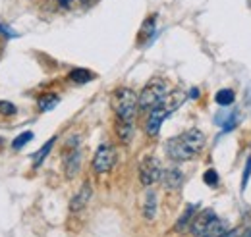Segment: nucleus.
<instances>
[{
	"label": "nucleus",
	"mask_w": 251,
	"mask_h": 237,
	"mask_svg": "<svg viewBox=\"0 0 251 237\" xmlns=\"http://www.w3.org/2000/svg\"><path fill=\"white\" fill-rule=\"evenodd\" d=\"M58 100H60V98H58L56 95H47V96H43V98L39 100V108L45 110V112H47V110H52V108L58 104Z\"/></svg>",
	"instance_id": "obj_18"
},
{
	"label": "nucleus",
	"mask_w": 251,
	"mask_h": 237,
	"mask_svg": "<svg viewBox=\"0 0 251 237\" xmlns=\"http://www.w3.org/2000/svg\"><path fill=\"white\" fill-rule=\"evenodd\" d=\"M116 133H118V137L122 139V143H129V141H131V135H133V121L118 119V123H116Z\"/></svg>",
	"instance_id": "obj_12"
},
{
	"label": "nucleus",
	"mask_w": 251,
	"mask_h": 237,
	"mask_svg": "<svg viewBox=\"0 0 251 237\" xmlns=\"http://www.w3.org/2000/svg\"><path fill=\"white\" fill-rule=\"evenodd\" d=\"M168 95V85H166V81L164 79H160V77H155V79H151L143 91L137 95V106H139V110H153L155 106H157L158 102L164 98Z\"/></svg>",
	"instance_id": "obj_3"
},
{
	"label": "nucleus",
	"mask_w": 251,
	"mask_h": 237,
	"mask_svg": "<svg viewBox=\"0 0 251 237\" xmlns=\"http://www.w3.org/2000/svg\"><path fill=\"white\" fill-rule=\"evenodd\" d=\"M91 195H93L91 183H89V181H85V183L79 187V191L72 197V201H70V210H72V212H79V210H83L85 205L89 203Z\"/></svg>",
	"instance_id": "obj_9"
},
{
	"label": "nucleus",
	"mask_w": 251,
	"mask_h": 237,
	"mask_svg": "<svg viewBox=\"0 0 251 237\" xmlns=\"http://www.w3.org/2000/svg\"><path fill=\"white\" fill-rule=\"evenodd\" d=\"M197 205H188L186 207V212L180 216V220L176 222V232H182V230H186L189 224H191V220H193V216L197 214Z\"/></svg>",
	"instance_id": "obj_13"
},
{
	"label": "nucleus",
	"mask_w": 251,
	"mask_h": 237,
	"mask_svg": "<svg viewBox=\"0 0 251 237\" xmlns=\"http://www.w3.org/2000/svg\"><path fill=\"white\" fill-rule=\"evenodd\" d=\"M215 220H217L215 210H213V208H205V210H201L199 214L193 216V220H191V224H189V232L195 237H201L205 234V230H207Z\"/></svg>",
	"instance_id": "obj_7"
},
{
	"label": "nucleus",
	"mask_w": 251,
	"mask_h": 237,
	"mask_svg": "<svg viewBox=\"0 0 251 237\" xmlns=\"http://www.w3.org/2000/svg\"><path fill=\"white\" fill-rule=\"evenodd\" d=\"M153 31H155V16H151V18L143 24V27H141V39L151 37V35H153Z\"/></svg>",
	"instance_id": "obj_21"
},
{
	"label": "nucleus",
	"mask_w": 251,
	"mask_h": 237,
	"mask_svg": "<svg viewBox=\"0 0 251 237\" xmlns=\"http://www.w3.org/2000/svg\"><path fill=\"white\" fill-rule=\"evenodd\" d=\"M33 139V133L31 131H24L22 135H18L16 139H14V143H12V147H14V150H20L22 147H25L29 141Z\"/></svg>",
	"instance_id": "obj_19"
},
{
	"label": "nucleus",
	"mask_w": 251,
	"mask_h": 237,
	"mask_svg": "<svg viewBox=\"0 0 251 237\" xmlns=\"http://www.w3.org/2000/svg\"><path fill=\"white\" fill-rule=\"evenodd\" d=\"M160 176H162V164H160L158 158L147 156V158L141 160V164H139V181H141V185L149 187V185L157 183Z\"/></svg>",
	"instance_id": "obj_5"
},
{
	"label": "nucleus",
	"mask_w": 251,
	"mask_h": 237,
	"mask_svg": "<svg viewBox=\"0 0 251 237\" xmlns=\"http://www.w3.org/2000/svg\"><path fill=\"white\" fill-rule=\"evenodd\" d=\"M54 141H56V137H52V139H49L43 147H41V150L39 152H35V156H33V166L37 168V166H41L43 164V160L49 156V152L52 150V147H54Z\"/></svg>",
	"instance_id": "obj_15"
},
{
	"label": "nucleus",
	"mask_w": 251,
	"mask_h": 237,
	"mask_svg": "<svg viewBox=\"0 0 251 237\" xmlns=\"http://www.w3.org/2000/svg\"><path fill=\"white\" fill-rule=\"evenodd\" d=\"M89 2H91V0H79V4H83V6H87Z\"/></svg>",
	"instance_id": "obj_26"
},
{
	"label": "nucleus",
	"mask_w": 251,
	"mask_h": 237,
	"mask_svg": "<svg viewBox=\"0 0 251 237\" xmlns=\"http://www.w3.org/2000/svg\"><path fill=\"white\" fill-rule=\"evenodd\" d=\"M116 164V150L110 145H100L93 156V170L97 174H106Z\"/></svg>",
	"instance_id": "obj_6"
},
{
	"label": "nucleus",
	"mask_w": 251,
	"mask_h": 237,
	"mask_svg": "<svg viewBox=\"0 0 251 237\" xmlns=\"http://www.w3.org/2000/svg\"><path fill=\"white\" fill-rule=\"evenodd\" d=\"M215 100H217L219 106H230L236 100V93L232 89H220L215 96Z\"/></svg>",
	"instance_id": "obj_16"
},
{
	"label": "nucleus",
	"mask_w": 251,
	"mask_h": 237,
	"mask_svg": "<svg viewBox=\"0 0 251 237\" xmlns=\"http://www.w3.org/2000/svg\"><path fill=\"white\" fill-rule=\"evenodd\" d=\"M203 181L207 183V185H211V187H217L219 185V181H220V178H219V174H217V170H207L205 174H203Z\"/></svg>",
	"instance_id": "obj_20"
},
{
	"label": "nucleus",
	"mask_w": 251,
	"mask_h": 237,
	"mask_svg": "<svg viewBox=\"0 0 251 237\" xmlns=\"http://www.w3.org/2000/svg\"><path fill=\"white\" fill-rule=\"evenodd\" d=\"M189 93H191L189 96H193V98H195V96H199V89H191Z\"/></svg>",
	"instance_id": "obj_25"
},
{
	"label": "nucleus",
	"mask_w": 251,
	"mask_h": 237,
	"mask_svg": "<svg viewBox=\"0 0 251 237\" xmlns=\"http://www.w3.org/2000/svg\"><path fill=\"white\" fill-rule=\"evenodd\" d=\"M250 176H251V158H248V164H246V172H244V178H242V191H246Z\"/></svg>",
	"instance_id": "obj_23"
},
{
	"label": "nucleus",
	"mask_w": 251,
	"mask_h": 237,
	"mask_svg": "<svg viewBox=\"0 0 251 237\" xmlns=\"http://www.w3.org/2000/svg\"><path fill=\"white\" fill-rule=\"evenodd\" d=\"M58 2H60L62 8H70V4H72V0H58Z\"/></svg>",
	"instance_id": "obj_24"
},
{
	"label": "nucleus",
	"mask_w": 251,
	"mask_h": 237,
	"mask_svg": "<svg viewBox=\"0 0 251 237\" xmlns=\"http://www.w3.org/2000/svg\"><path fill=\"white\" fill-rule=\"evenodd\" d=\"M137 95L127 87H122L114 93V112L118 119H127L133 121L135 112H137Z\"/></svg>",
	"instance_id": "obj_4"
},
{
	"label": "nucleus",
	"mask_w": 251,
	"mask_h": 237,
	"mask_svg": "<svg viewBox=\"0 0 251 237\" xmlns=\"http://www.w3.org/2000/svg\"><path fill=\"white\" fill-rule=\"evenodd\" d=\"M0 112H2V114H8V116H12V114H16L18 110H16V106H14L12 102L0 100Z\"/></svg>",
	"instance_id": "obj_22"
},
{
	"label": "nucleus",
	"mask_w": 251,
	"mask_h": 237,
	"mask_svg": "<svg viewBox=\"0 0 251 237\" xmlns=\"http://www.w3.org/2000/svg\"><path fill=\"white\" fill-rule=\"evenodd\" d=\"M74 83H89L91 79H93L95 75L89 71V70H83V68H75V70H72L70 71V75H68Z\"/></svg>",
	"instance_id": "obj_14"
},
{
	"label": "nucleus",
	"mask_w": 251,
	"mask_h": 237,
	"mask_svg": "<svg viewBox=\"0 0 251 237\" xmlns=\"http://www.w3.org/2000/svg\"><path fill=\"white\" fill-rule=\"evenodd\" d=\"M184 98H186V95H184V93H180V91L168 93V95L158 102L153 110H149L151 114H149V119H147V123H145L147 133H149V135H157L158 131H160L162 121L168 118V116H170V114H172V112H174V110L184 102Z\"/></svg>",
	"instance_id": "obj_2"
},
{
	"label": "nucleus",
	"mask_w": 251,
	"mask_h": 237,
	"mask_svg": "<svg viewBox=\"0 0 251 237\" xmlns=\"http://www.w3.org/2000/svg\"><path fill=\"white\" fill-rule=\"evenodd\" d=\"M224 232H226V222H222V220L217 218V220L205 230V234H203L201 237H220Z\"/></svg>",
	"instance_id": "obj_17"
},
{
	"label": "nucleus",
	"mask_w": 251,
	"mask_h": 237,
	"mask_svg": "<svg viewBox=\"0 0 251 237\" xmlns=\"http://www.w3.org/2000/svg\"><path fill=\"white\" fill-rule=\"evenodd\" d=\"M160 181H162V185H164L168 191H174V189H180V187H182V183H184V174H182V170H178L176 166L162 168Z\"/></svg>",
	"instance_id": "obj_8"
},
{
	"label": "nucleus",
	"mask_w": 251,
	"mask_h": 237,
	"mask_svg": "<svg viewBox=\"0 0 251 237\" xmlns=\"http://www.w3.org/2000/svg\"><path fill=\"white\" fill-rule=\"evenodd\" d=\"M143 216H145L147 220H153V218L157 216V195H155V191H147V195H145Z\"/></svg>",
	"instance_id": "obj_11"
},
{
	"label": "nucleus",
	"mask_w": 251,
	"mask_h": 237,
	"mask_svg": "<svg viewBox=\"0 0 251 237\" xmlns=\"http://www.w3.org/2000/svg\"><path fill=\"white\" fill-rule=\"evenodd\" d=\"M205 133L197 127L193 129H188L184 131L182 135L178 137H172L168 139L166 143V154L176 160V162H186V160H191L195 154H199L203 147H205Z\"/></svg>",
	"instance_id": "obj_1"
},
{
	"label": "nucleus",
	"mask_w": 251,
	"mask_h": 237,
	"mask_svg": "<svg viewBox=\"0 0 251 237\" xmlns=\"http://www.w3.org/2000/svg\"><path fill=\"white\" fill-rule=\"evenodd\" d=\"M79 168H81V152H79V148H74L66 156V178L74 179L77 176Z\"/></svg>",
	"instance_id": "obj_10"
}]
</instances>
